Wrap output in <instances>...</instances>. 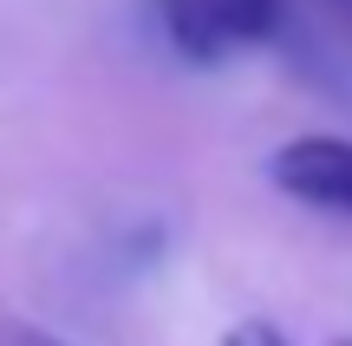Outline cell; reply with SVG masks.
I'll list each match as a JSON object with an SVG mask.
<instances>
[{"label": "cell", "instance_id": "3957f363", "mask_svg": "<svg viewBox=\"0 0 352 346\" xmlns=\"http://www.w3.org/2000/svg\"><path fill=\"white\" fill-rule=\"evenodd\" d=\"M222 346H294V340L280 334L274 321H235V327L222 334Z\"/></svg>", "mask_w": 352, "mask_h": 346}, {"label": "cell", "instance_id": "7a4b0ae2", "mask_svg": "<svg viewBox=\"0 0 352 346\" xmlns=\"http://www.w3.org/2000/svg\"><path fill=\"white\" fill-rule=\"evenodd\" d=\"M267 183L294 203L320 209V216H346L352 222V138L340 131H307L287 138L267 157Z\"/></svg>", "mask_w": 352, "mask_h": 346}, {"label": "cell", "instance_id": "277c9868", "mask_svg": "<svg viewBox=\"0 0 352 346\" xmlns=\"http://www.w3.org/2000/svg\"><path fill=\"white\" fill-rule=\"evenodd\" d=\"M0 346H72V340L46 334V327H7V334H0Z\"/></svg>", "mask_w": 352, "mask_h": 346}, {"label": "cell", "instance_id": "5b68a950", "mask_svg": "<svg viewBox=\"0 0 352 346\" xmlns=\"http://www.w3.org/2000/svg\"><path fill=\"white\" fill-rule=\"evenodd\" d=\"M320 7H327V13H340V20L352 26V0H320Z\"/></svg>", "mask_w": 352, "mask_h": 346}, {"label": "cell", "instance_id": "6da1fadb", "mask_svg": "<svg viewBox=\"0 0 352 346\" xmlns=\"http://www.w3.org/2000/svg\"><path fill=\"white\" fill-rule=\"evenodd\" d=\"M170 52L189 65H228L235 52L280 46L294 33V0H157Z\"/></svg>", "mask_w": 352, "mask_h": 346}]
</instances>
